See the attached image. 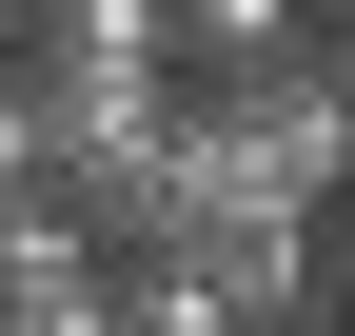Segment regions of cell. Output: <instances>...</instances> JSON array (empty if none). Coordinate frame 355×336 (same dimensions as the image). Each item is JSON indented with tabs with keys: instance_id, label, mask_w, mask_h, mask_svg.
Masks as SVG:
<instances>
[{
	"instance_id": "cell-1",
	"label": "cell",
	"mask_w": 355,
	"mask_h": 336,
	"mask_svg": "<svg viewBox=\"0 0 355 336\" xmlns=\"http://www.w3.org/2000/svg\"><path fill=\"white\" fill-rule=\"evenodd\" d=\"M0 60L40 79V139H99V119L178 99V0H40Z\"/></svg>"
},
{
	"instance_id": "cell-2",
	"label": "cell",
	"mask_w": 355,
	"mask_h": 336,
	"mask_svg": "<svg viewBox=\"0 0 355 336\" xmlns=\"http://www.w3.org/2000/svg\"><path fill=\"white\" fill-rule=\"evenodd\" d=\"M99 218H79V198L60 178H20V198H0V317H40V297H99Z\"/></svg>"
},
{
	"instance_id": "cell-3",
	"label": "cell",
	"mask_w": 355,
	"mask_h": 336,
	"mask_svg": "<svg viewBox=\"0 0 355 336\" xmlns=\"http://www.w3.org/2000/svg\"><path fill=\"white\" fill-rule=\"evenodd\" d=\"M316 0H178V79H277V60H316Z\"/></svg>"
},
{
	"instance_id": "cell-4",
	"label": "cell",
	"mask_w": 355,
	"mask_h": 336,
	"mask_svg": "<svg viewBox=\"0 0 355 336\" xmlns=\"http://www.w3.org/2000/svg\"><path fill=\"white\" fill-rule=\"evenodd\" d=\"M0 336H119V277H99V297H40V317H0Z\"/></svg>"
},
{
	"instance_id": "cell-5",
	"label": "cell",
	"mask_w": 355,
	"mask_h": 336,
	"mask_svg": "<svg viewBox=\"0 0 355 336\" xmlns=\"http://www.w3.org/2000/svg\"><path fill=\"white\" fill-rule=\"evenodd\" d=\"M20 20H40V0H0V40H20Z\"/></svg>"
},
{
	"instance_id": "cell-6",
	"label": "cell",
	"mask_w": 355,
	"mask_h": 336,
	"mask_svg": "<svg viewBox=\"0 0 355 336\" xmlns=\"http://www.w3.org/2000/svg\"><path fill=\"white\" fill-rule=\"evenodd\" d=\"M316 20H336V40H355V0H316Z\"/></svg>"
},
{
	"instance_id": "cell-7",
	"label": "cell",
	"mask_w": 355,
	"mask_h": 336,
	"mask_svg": "<svg viewBox=\"0 0 355 336\" xmlns=\"http://www.w3.org/2000/svg\"><path fill=\"white\" fill-rule=\"evenodd\" d=\"M336 317H355V258H336Z\"/></svg>"
}]
</instances>
